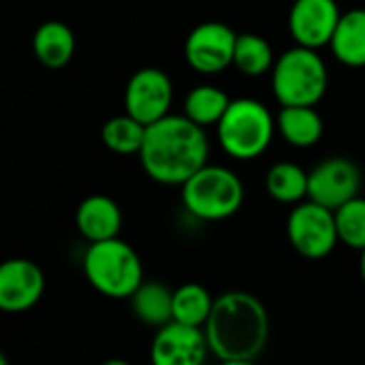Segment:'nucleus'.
Returning <instances> with one entry per match:
<instances>
[{
    "label": "nucleus",
    "mask_w": 365,
    "mask_h": 365,
    "mask_svg": "<svg viewBox=\"0 0 365 365\" xmlns=\"http://www.w3.org/2000/svg\"><path fill=\"white\" fill-rule=\"evenodd\" d=\"M361 182V169L351 158L331 156L310 171L308 199L336 212L351 199L359 197Z\"/></svg>",
    "instance_id": "9d476101"
},
{
    "label": "nucleus",
    "mask_w": 365,
    "mask_h": 365,
    "mask_svg": "<svg viewBox=\"0 0 365 365\" xmlns=\"http://www.w3.org/2000/svg\"><path fill=\"white\" fill-rule=\"evenodd\" d=\"M122 210L107 195L86 197L75 212V227L83 240L90 244L120 237L122 231Z\"/></svg>",
    "instance_id": "4468645a"
},
{
    "label": "nucleus",
    "mask_w": 365,
    "mask_h": 365,
    "mask_svg": "<svg viewBox=\"0 0 365 365\" xmlns=\"http://www.w3.org/2000/svg\"><path fill=\"white\" fill-rule=\"evenodd\" d=\"M216 297L199 284V282H184L178 289H173V321L190 327H205L212 310H214Z\"/></svg>",
    "instance_id": "aec40b11"
},
{
    "label": "nucleus",
    "mask_w": 365,
    "mask_h": 365,
    "mask_svg": "<svg viewBox=\"0 0 365 365\" xmlns=\"http://www.w3.org/2000/svg\"><path fill=\"white\" fill-rule=\"evenodd\" d=\"M340 242L357 252L365 250V197H355L336 210Z\"/></svg>",
    "instance_id": "b1692460"
},
{
    "label": "nucleus",
    "mask_w": 365,
    "mask_h": 365,
    "mask_svg": "<svg viewBox=\"0 0 365 365\" xmlns=\"http://www.w3.org/2000/svg\"><path fill=\"white\" fill-rule=\"evenodd\" d=\"M237 32L222 21H203L192 28L184 43L188 66L201 75H218L233 64Z\"/></svg>",
    "instance_id": "6e6552de"
},
{
    "label": "nucleus",
    "mask_w": 365,
    "mask_h": 365,
    "mask_svg": "<svg viewBox=\"0 0 365 365\" xmlns=\"http://www.w3.org/2000/svg\"><path fill=\"white\" fill-rule=\"evenodd\" d=\"M329 73L317 49L295 45L276 58L272 68V90L280 107H317L327 94Z\"/></svg>",
    "instance_id": "7ed1b4c3"
},
{
    "label": "nucleus",
    "mask_w": 365,
    "mask_h": 365,
    "mask_svg": "<svg viewBox=\"0 0 365 365\" xmlns=\"http://www.w3.org/2000/svg\"><path fill=\"white\" fill-rule=\"evenodd\" d=\"M101 365H130V364H128L126 359H118V357H115V359H107V361H103Z\"/></svg>",
    "instance_id": "393cba45"
},
{
    "label": "nucleus",
    "mask_w": 365,
    "mask_h": 365,
    "mask_svg": "<svg viewBox=\"0 0 365 365\" xmlns=\"http://www.w3.org/2000/svg\"><path fill=\"white\" fill-rule=\"evenodd\" d=\"M32 51L45 68H64L75 56V34L64 21H45L32 36Z\"/></svg>",
    "instance_id": "2eb2a0df"
},
{
    "label": "nucleus",
    "mask_w": 365,
    "mask_h": 365,
    "mask_svg": "<svg viewBox=\"0 0 365 365\" xmlns=\"http://www.w3.org/2000/svg\"><path fill=\"white\" fill-rule=\"evenodd\" d=\"M276 64L274 49L267 38L255 32H242L237 34L235 43V56H233V66L248 75V77H261L265 73H272Z\"/></svg>",
    "instance_id": "4be33fe9"
},
{
    "label": "nucleus",
    "mask_w": 365,
    "mask_h": 365,
    "mask_svg": "<svg viewBox=\"0 0 365 365\" xmlns=\"http://www.w3.org/2000/svg\"><path fill=\"white\" fill-rule=\"evenodd\" d=\"M83 274L92 289L109 299H130L143 284L141 257L120 237L90 244L83 255Z\"/></svg>",
    "instance_id": "20e7f679"
},
{
    "label": "nucleus",
    "mask_w": 365,
    "mask_h": 365,
    "mask_svg": "<svg viewBox=\"0 0 365 365\" xmlns=\"http://www.w3.org/2000/svg\"><path fill=\"white\" fill-rule=\"evenodd\" d=\"M329 49L338 62L351 68L365 66V9L342 13Z\"/></svg>",
    "instance_id": "a211bd4d"
},
{
    "label": "nucleus",
    "mask_w": 365,
    "mask_h": 365,
    "mask_svg": "<svg viewBox=\"0 0 365 365\" xmlns=\"http://www.w3.org/2000/svg\"><path fill=\"white\" fill-rule=\"evenodd\" d=\"M207 355L212 351L205 331L175 321L156 329L150 346L152 365H205Z\"/></svg>",
    "instance_id": "f8f14e48"
},
{
    "label": "nucleus",
    "mask_w": 365,
    "mask_h": 365,
    "mask_svg": "<svg viewBox=\"0 0 365 365\" xmlns=\"http://www.w3.org/2000/svg\"><path fill=\"white\" fill-rule=\"evenodd\" d=\"M308 180L310 171H306L297 163L282 160L269 167L265 175V190L278 203L297 205L308 199Z\"/></svg>",
    "instance_id": "6ab92c4d"
},
{
    "label": "nucleus",
    "mask_w": 365,
    "mask_h": 365,
    "mask_svg": "<svg viewBox=\"0 0 365 365\" xmlns=\"http://www.w3.org/2000/svg\"><path fill=\"white\" fill-rule=\"evenodd\" d=\"M182 190L184 210L205 222H218L235 216L244 205V182L240 175L220 165H205L199 169Z\"/></svg>",
    "instance_id": "423d86ee"
},
{
    "label": "nucleus",
    "mask_w": 365,
    "mask_h": 365,
    "mask_svg": "<svg viewBox=\"0 0 365 365\" xmlns=\"http://www.w3.org/2000/svg\"><path fill=\"white\" fill-rule=\"evenodd\" d=\"M218 365H259L257 361H220Z\"/></svg>",
    "instance_id": "a878e982"
},
{
    "label": "nucleus",
    "mask_w": 365,
    "mask_h": 365,
    "mask_svg": "<svg viewBox=\"0 0 365 365\" xmlns=\"http://www.w3.org/2000/svg\"><path fill=\"white\" fill-rule=\"evenodd\" d=\"M342 11L336 0H293L289 30L297 45L310 49L329 47Z\"/></svg>",
    "instance_id": "9b49d317"
},
{
    "label": "nucleus",
    "mask_w": 365,
    "mask_h": 365,
    "mask_svg": "<svg viewBox=\"0 0 365 365\" xmlns=\"http://www.w3.org/2000/svg\"><path fill=\"white\" fill-rule=\"evenodd\" d=\"M231 101L233 98H229V94L216 86H197L184 98V115L203 128L218 126Z\"/></svg>",
    "instance_id": "412c9836"
},
{
    "label": "nucleus",
    "mask_w": 365,
    "mask_h": 365,
    "mask_svg": "<svg viewBox=\"0 0 365 365\" xmlns=\"http://www.w3.org/2000/svg\"><path fill=\"white\" fill-rule=\"evenodd\" d=\"M203 331L218 361H257L269 342V312L257 295L227 291L216 297Z\"/></svg>",
    "instance_id": "f03ea898"
},
{
    "label": "nucleus",
    "mask_w": 365,
    "mask_h": 365,
    "mask_svg": "<svg viewBox=\"0 0 365 365\" xmlns=\"http://www.w3.org/2000/svg\"><path fill=\"white\" fill-rule=\"evenodd\" d=\"M145 130H148V126H143L141 122H137L133 115L122 113V115L109 118L103 124L101 139H103L105 148L111 150L113 154H120V156H133V154H137L139 156V152L143 148Z\"/></svg>",
    "instance_id": "5701e85b"
},
{
    "label": "nucleus",
    "mask_w": 365,
    "mask_h": 365,
    "mask_svg": "<svg viewBox=\"0 0 365 365\" xmlns=\"http://www.w3.org/2000/svg\"><path fill=\"white\" fill-rule=\"evenodd\" d=\"M276 130L293 148H312L321 141L325 124L317 107L293 105L280 107L276 115Z\"/></svg>",
    "instance_id": "dca6fc26"
},
{
    "label": "nucleus",
    "mask_w": 365,
    "mask_h": 365,
    "mask_svg": "<svg viewBox=\"0 0 365 365\" xmlns=\"http://www.w3.org/2000/svg\"><path fill=\"white\" fill-rule=\"evenodd\" d=\"M207 158L210 139L205 128L186 115L173 113L148 126L139 152L145 175L163 186H184L207 165Z\"/></svg>",
    "instance_id": "f257e3e1"
},
{
    "label": "nucleus",
    "mask_w": 365,
    "mask_h": 365,
    "mask_svg": "<svg viewBox=\"0 0 365 365\" xmlns=\"http://www.w3.org/2000/svg\"><path fill=\"white\" fill-rule=\"evenodd\" d=\"M45 291L43 269L30 259H9L0 265V310L26 312L34 308Z\"/></svg>",
    "instance_id": "ddd939ff"
},
{
    "label": "nucleus",
    "mask_w": 365,
    "mask_h": 365,
    "mask_svg": "<svg viewBox=\"0 0 365 365\" xmlns=\"http://www.w3.org/2000/svg\"><path fill=\"white\" fill-rule=\"evenodd\" d=\"M359 272H361V278H364L365 282V250L361 252V257H359Z\"/></svg>",
    "instance_id": "bb28decb"
},
{
    "label": "nucleus",
    "mask_w": 365,
    "mask_h": 365,
    "mask_svg": "<svg viewBox=\"0 0 365 365\" xmlns=\"http://www.w3.org/2000/svg\"><path fill=\"white\" fill-rule=\"evenodd\" d=\"M0 365H9V359L4 355H0Z\"/></svg>",
    "instance_id": "cd10ccee"
},
{
    "label": "nucleus",
    "mask_w": 365,
    "mask_h": 365,
    "mask_svg": "<svg viewBox=\"0 0 365 365\" xmlns=\"http://www.w3.org/2000/svg\"><path fill=\"white\" fill-rule=\"evenodd\" d=\"M222 150L235 160H255L267 152L276 133L272 111L257 98H233L216 126Z\"/></svg>",
    "instance_id": "39448f33"
},
{
    "label": "nucleus",
    "mask_w": 365,
    "mask_h": 365,
    "mask_svg": "<svg viewBox=\"0 0 365 365\" xmlns=\"http://www.w3.org/2000/svg\"><path fill=\"white\" fill-rule=\"evenodd\" d=\"M128 302L137 321L148 327L160 329L173 321V291L163 282L143 280Z\"/></svg>",
    "instance_id": "f3484780"
},
{
    "label": "nucleus",
    "mask_w": 365,
    "mask_h": 365,
    "mask_svg": "<svg viewBox=\"0 0 365 365\" xmlns=\"http://www.w3.org/2000/svg\"><path fill=\"white\" fill-rule=\"evenodd\" d=\"M287 237L304 259L319 261L329 257L340 244L336 212L310 199L293 205L287 218Z\"/></svg>",
    "instance_id": "0eeeda50"
},
{
    "label": "nucleus",
    "mask_w": 365,
    "mask_h": 365,
    "mask_svg": "<svg viewBox=\"0 0 365 365\" xmlns=\"http://www.w3.org/2000/svg\"><path fill=\"white\" fill-rule=\"evenodd\" d=\"M173 81L156 66H145L133 73L124 90V109L143 126H150L171 113Z\"/></svg>",
    "instance_id": "1a4fd4ad"
}]
</instances>
